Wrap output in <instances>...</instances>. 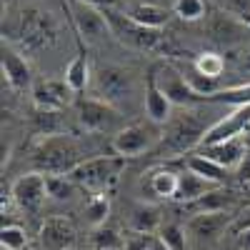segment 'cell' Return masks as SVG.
I'll list each match as a JSON object with an SVG mask.
<instances>
[{"mask_svg":"<svg viewBox=\"0 0 250 250\" xmlns=\"http://www.w3.org/2000/svg\"><path fill=\"white\" fill-rule=\"evenodd\" d=\"M230 225V215L225 210H213V213H198L188 220V235H193L198 240H213L218 238L225 228Z\"/></svg>","mask_w":250,"mask_h":250,"instance_id":"obj_17","label":"cell"},{"mask_svg":"<svg viewBox=\"0 0 250 250\" xmlns=\"http://www.w3.org/2000/svg\"><path fill=\"white\" fill-rule=\"evenodd\" d=\"M83 160L80 145L68 135H40L33 145V163L45 175H70Z\"/></svg>","mask_w":250,"mask_h":250,"instance_id":"obj_1","label":"cell"},{"mask_svg":"<svg viewBox=\"0 0 250 250\" xmlns=\"http://www.w3.org/2000/svg\"><path fill=\"white\" fill-rule=\"evenodd\" d=\"M158 235L165 240L170 250H185L188 248V228L178 225V223H163Z\"/></svg>","mask_w":250,"mask_h":250,"instance_id":"obj_30","label":"cell"},{"mask_svg":"<svg viewBox=\"0 0 250 250\" xmlns=\"http://www.w3.org/2000/svg\"><path fill=\"white\" fill-rule=\"evenodd\" d=\"M163 140V133H160V125L155 123H133V125H125L118 133H113V140H110V148L115 155L120 158H135V155H143L148 150H155Z\"/></svg>","mask_w":250,"mask_h":250,"instance_id":"obj_5","label":"cell"},{"mask_svg":"<svg viewBox=\"0 0 250 250\" xmlns=\"http://www.w3.org/2000/svg\"><path fill=\"white\" fill-rule=\"evenodd\" d=\"M83 3H88V5H95V8H110L115 0H83Z\"/></svg>","mask_w":250,"mask_h":250,"instance_id":"obj_40","label":"cell"},{"mask_svg":"<svg viewBox=\"0 0 250 250\" xmlns=\"http://www.w3.org/2000/svg\"><path fill=\"white\" fill-rule=\"evenodd\" d=\"M0 245H3V250H23L28 245V233L20 225L8 223L0 230Z\"/></svg>","mask_w":250,"mask_h":250,"instance_id":"obj_31","label":"cell"},{"mask_svg":"<svg viewBox=\"0 0 250 250\" xmlns=\"http://www.w3.org/2000/svg\"><path fill=\"white\" fill-rule=\"evenodd\" d=\"M175 188H178V173L173 170H165V168H155L148 173V190L150 195L160 198V200H173L175 195Z\"/></svg>","mask_w":250,"mask_h":250,"instance_id":"obj_24","label":"cell"},{"mask_svg":"<svg viewBox=\"0 0 250 250\" xmlns=\"http://www.w3.org/2000/svg\"><path fill=\"white\" fill-rule=\"evenodd\" d=\"M193 68H195L200 75H208V78L220 80V75L225 73V58L218 55V53H200V55L193 60Z\"/></svg>","mask_w":250,"mask_h":250,"instance_id":"obj_28","label":"cell"},{"mask_svg":"<svg viewBox=\"0 0 250 250\" xmlns=\"http://www.w3.org/2000/svg\"><path fill=\"white\" fill-rule=\"evenodd\" d=\"M218 185H213L210 180H205L200 175H195L193 170H180L178 173V188H175V195L173 200L175 203H183V205H193L198 203L200 198H205L208 193H213Z\"/></svg>","mask_w":250,"mask_h":250,"instance_id":"obj_18","label":"cell"},{"mask_svg":"<svg viewBox=\"0 0 250 250\" xmlns=\"http://www.w3.org/2000/svg\"><path fill=\"white\" fill-rule=\"evenodd\" d=\"M65 5L70 10V20L78 30V35L88 43H95V40L105 38V33H110L108 20L103 15V8L88 5L83 0H65Z\"/></svg>","mask_w":250,"mask_h":250,"instance_id":"obj_8","label":"cell"},{"mask_svg":"<svg viewBox=\"0 0 250 250\" xmlns=\"http://www.w3.org/2000/svg\"><path fill=\"white\" fill-rule=\"evenodd\" d=\"M250 28L243 23L240 18L230 15V13H218L213 25H210V38L215 40V43L225 45V48H233L238 43H243L245 40V33Z\"/></svg>","mask_w":250,"mask_h":250,"instance_id":"obj_19","label":"cell"},{"mask_svg":"<svg viewBox=\"0 0 250 250\" xmlns=\"http://www.w3.org/2000/svg\"><path fill=\"white\" fill-rule=\"evenodd\" d=\"M48 180V198L50 200H68L75 190V183L68 175H45Z\"/></svg>","mask_w":250,"mask_h":250,"instance_id":"obj_32","label":"cell"},{"mask_svg":"<svg viewBox=\"0 0 250 250\" xmlns=\"http://www.w3.org/2000/svg\"><path fill=\"white\" fill-rule=\"evenodd\" d=\"M150 250H170V248L165 245V240L155 233V235H150Z\"/></svg>","mask_w":250,"mask_h":250,"instance_id":"obj_39","label":"cell"},{"mask_svg":"<svg viewBox=\"0 0 250 250\" xmlns=\"http://www.w3.org/2000/svg\"><path fill=\"white\" fill-rule=\"evenodd\" d=\"M143 108H145V118H148L150 123H155V125H168L173 120V103L168 100V95L158 88L153 70L148 73V78H145Z\"/></svg>","mask_w":250,"mask_h":250,"instance_id":"obj_15","label":"cell"},{"mask_svg":"<svg viewBox=\"0 0 250 250\" xmlns=\"http://www.w3.org/2000/svg\"><path fill=\"white\" fill-rule=\"evenodd\" d=\"M248 190H250V183H248Z\"/></svg>","mask_w":250,"mask_h":250,"instance_id":"obj_41","label":"cell"},{"mask_svg":"<svg viewBox=\"0 0 250 250\" xmlns=\"http://www.w3.org/2000/svg\"><path fill=\"white\" fill-rule=\"evenodd\" d=\"M205 103H223V105H233V108L250 105V80L240 83V85H228V88L218 90L215 95H210Z\"/></svg>","mask_w":250,"mask_h":250,"instance_id":"obj_26","label":"cell"},{"mask_svg":"<svg viewBox=\"0 0 250 250\" xmlns=\"http://www.w3.org/2000/svg\"><path fill=\"white\" fill-rule=\"evenodd\" d=\"M68 83V88L73 93H83L88 85H90V65H88V58L85 55H75L70 62H68V68H65V78H62Z\"/></svg>","mask_w":250,"mask_h":250,"instance_id":"obj_25","label":"cell"},{"mask_svg":"<svg viewBox=\"0 0 250 250\" xmlns=\"http://www.w3.org/2000/svg\"><path fill=\"white\" fill-rule=\"evenodd\" d=\"M128 15L135 20V23L145 25V28H153V30H160L165 23H168V8H163V5H155V3H138L128 10Z\"/></svg>","mask_w":250,"mask_h":250,"instance_id":"obj_22","label":"cell"},{"mask_svg":"<svg viewBox=\"0 0 250 250\" xmlns=\"http://www.w3.org/2000/svg\"><path fill=\"white\" fill-rule=\"evenodd\" d=\"M78 120L90 133H110V130H115V125L120 120V110L108 105L100 98H80L78 100Z\"/></svg>","mask_w":250,"mask_h":250,"instance_id":"obj_9","label":"cell"},{"mask_svg":"<svg viewBox=\"0 0 250 250\" xmlns=\"http://www.w3.org/2000/svg\"><path fill=\"white\" fill-rule=\"evenodd\" d=\"M103 15L108 20V28L110 33L120 40L123 45H128L133 50H155L163 43V33L153 30V28H145L140 23L128 15V13H118L113 8H103Z\"/></svg>","mask_w":250,"mask_h":250,"instance_id":"obj_4","label":"cell"},{"mask_svg":"<svg viewBox=\"0 0 250 250\" xmlns=\"http://www.w3.org/2000/svg\"><path fill=\"white\" fill-rule=\"evenodd\" d=\"M153 75H155V83L158 88L168 95V100L173 105H180V108H190L193 103H200L203 98L193 93V88L188 85V80L183 75V70H178L170 62H155L150 68Z\"/></svg>","mask_w":250,"mask_h":250,"instance_id":"obj_7","label":"cell"},{"mask_svg":"<svg viewBox=\"0 0 250 250\" xmlns=\"http://www.w3.org/2000/svg\"><path fill=\"white\" fill-rule=\"evenodd\" d=\"M10 195L15 200V205L25 213H38L43 203L48 200V180L45 173H25L20 175L13 188H10Z\"/></svg>","mask_w":250,"mask_h":250,"instance_id":"obj_10","label":"cell"},{"mask_svg":"<svg viewBox=\"0 0 250 250\" xmlns=\"http://www.w3.org/2000/svg\"><path fill=\"white\" fill-rule=\"evenodd\" d=\"M95 95L105 100L108 105L118 108L123 103H130L135 95V75L118 65H100L93 73Z\"/></svg>","mask_w":250,"mask_h":250,"instance_id":"obj_6","label":"cell"},{"mask_svg":"<svg viewBox=\"0 0 250 250\" xmlns=\"http://www.w3.org/2000/svg\"><path fill=\"white\" fill-rule=\"evenodd\" d=\"M0 62H3V75L8 80V85L13 90H30L33 88V70L28 65L25 58H20L13 48H8L3 43V58H0Z\"/></svg>","mask_w":250,"mask_h":250,"instance_id":"obj_16","label":"cell"},{"mask_svg":"<svg viewBox=\"0 0 250 250\" xmlns=\"http://www.w3.org/2000/svg\"><path fill=\"white\" fill-rule=\"evenodd\" d=\"M55 38V23L48 18V13H38V10H28L23 13L20 20V40L28 48H43L50 45Z\"/></svg>","mask_w":250,"mask_h":250,"instance_id":"obj_14","label":"cell"},{"mask_svg":"<svg viewBox=\"0 0 250 250\" xmlns=\"http://www.w3.org/2000/svg\"><path fill=\"white\" fill-rule=\"evenodd\" d=\"M163 225V218H160V210L155 205H135L133 213H130V228L133 233H143V235H155Z\"/></svg>","mask_w":250,"mask_h":250,"instance_id":"obj_21","label":"cell"},{"mask_svg":"<svg viewBox=\"0 0 250 250\" xmlns=\"http://www.w3.org/2000/svg\"><path fill=\"white\" fill-rule=\"evenodd\" d=\"M173 10H175V15L180 20L193 23V20H200L205 15V3H203V0H175Z\"/></svg>","mask_w":250,"mask_h":250,"instance_id":"obj_33","label":"cell"},{"mask_svg":"<svg viewBox=\"0 0 250 250\" xmlns=\"http://www.w3.org/2000/svg\"><path fill=\"white\" fill-rule=\"evenodd\" d=\"M250 228V208L243 213V215H238V220L233 223V233L238 235V233H243V230H248Z\"/></svg>","mask_w":250,"mask_h":250,"instance_id":"obj_37","label":"cell"},{"mask_svg":"<svg viewBox=\"0 0 250 250\" xmlns=\"http://www.w3.org/2000/svg\"><path fill=\"white\" fill-rule=\"evenodd\" d=\"M38 240H40V248L43 250H70L78 240V233H75V225L70 218L50 215L40 225Z\"/></svg>","mask_w":250,"mask_h":250,"instance_id":"obj_12","label":"cell"},{"mask_svg":"<svg viewBox=\"0 0 250 250\" xmlns=\"http://www.w3.org/2000/svg\"><path fill=\"white\" fill-rule=\"evenodd\" d=\"M188 170H193L195 175L205 178V180H210L213 185H223L228 180V168H223V165L213 163L210 158H205V155H190L188 158V165H185Z\"/></svg>","mask_w":250,"mask_h":250,"instance_id":"obj_23","label":"cell"},{"mask_svg":"<svg viewBox=\"0 0 250 250\" xmlns=\"http://www.w3.org/2000/svg\"><path fill=\"white\" fill-rule=\"evenodd\" d=\"M125 250H150V235L135 233L130 238H125Z\"/></svg>","mask_w":250,"mask_h":250,"instance_id":"obj_35","label":"cell"},{"mask_svg":"<svg viewBox=\"0 0 250 250\" xmlns=\"http://www.w3.org/2000/svg\"><path fill=\"white\" fill-rule=\"evenodd\" d=\"M205 133H208V128L200 120V113L198 110H188L185 115H180V118L168 123V130L163 133V140L158 145V153L180 155V153L193 150L195 145L200 148Z\"/></svg>","mask_w":250,"mask_h":250,"instance_id":"obj_3","label":"cell"},{"mask_svg":"<svg viewBox=\"0 0 250 250\" xmlns=\"http://www.w3.org/2000/svg\"><path fill=\"white\" fill-rule=\"evenodd\" d=\"M123 165H125V158H120V155L88 158V160H83L68 178L78 188L88 190L90 195H108L115 188L120 173H123Z\"/></svg>","mask_w":250,"mask_h":250,"instance_id":"obj_2","label":"cell"},{"mask_svg":"<svg viewBox=\"0 0 250 250\" xmlns=\"http://www.w3.org/2000/svg\"><path fill=\"white\" fill-rule=\"evenodd\" d=\"M238 248L240 250H250V228L243 233H238Z\"/></svg>","mask_w":250,"mask_h":250,"instance_id":"obj_38","label":"cell"},{"mask_svg":"<svg viewBox=\"0 0 250 250\" xmlns=\"http://www.w3.org/2000/svg\"><path fill=\"white\" fill-rule=\"evenodd\" d=\"M93 245L95 250H125V238L115 228L100 225V228H93Z\"/></svg>","mask_w":250,"mask_h":250,"instance_id":"obj_27","label":"cell"},{"mask_svg":"<svg viewBox=\"0 0 250 250\" xmlns=\"http://www.w3.org/2000/svg\"><path fill=\"white\" fill-rule=\"evenodd\" d=\"M73 90L68 88L65 80H40L33 85V103L38 110L45 113H60L62 108L70 105Z\"/></svg>","mask_w":250,"mask_h":250,"instance_id":"obj_13","label":"cell"},{"mask_svg":"<svg viewBox=\"0 0 250 250\" xmlns=\"http://www.w3.org/2000/svg\"><path fill=\"white\" fill-rule=\"evenodd\" d=\"M218 3L230 13V15H235V18H240V20H245V18H250V0H218Z\"/></svg>","mask_w":250,"mask_h":250,"instance_id":"obj_34","label":"cell"},{"mask_svg":"<svg viewBox=\"0 0 250 250\" xmlns=\"http://www.w3.org/2000/svg\"><path fill=\"white\" fill-rule=\"evenodd\" d=\"M245 150H248L245 140L243 138H233V140H225V143H218V145L200 148V155L210 158L213 163L223 165V168H228V170H238L243 158H245Z\"/></svg>","mask_w":250,"mask_h":250,"instance_id":"obj_20","label":"cell"},{"mask_svg":"<svg viewBox=\"0 0 250 250\" xmlns=\"http://www.w3.org/2000/svg\"><path fill=\"white\" fill-rule=\"evenodd\" d=\"M238 178L243 183H250V145H248V150H245V158L240 163V168H238Z\"/></svg>","mask_w":250,"mask_h":250,"instance_id":"obj_36","label":"cell"},{"mask_svg":"<svg viewBox=\"0 0 250 250\" xmlns=\"http://www.w3.org/2000/svg\"><path fill=\"white\" fill-rule=\"evenodd\" d=\"M243 133H250V105L235 108L230 115H225L218 123H213L210 128H208V133L203 135L200 148H208V145H218V143H225V140L240 138Z\"/></svg>","mask_w":250,"mask_h":250,"instance_id":"obj_11","label":"cell"},{"mask_svg":"<svg viewBox=\"0 0 250 250\" xmlns=\"http://www.w3.org/2000/svg\"><path fill=\"white\" fill-rule=\"evenodd\" d=\"M108 215H110V200H108V195H90V200L85 205V220L93 228H100V225H105Z\"/></svg>","mask_w":250,"mask_h":250,"instance_id":"obj_29","label":"cell"}]
</instances>
